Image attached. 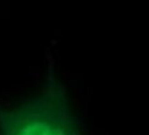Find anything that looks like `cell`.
<instances>
[{
  "instance_id": "obj_1",
  "label": "cell",
  "mask_w": 149,
  "mask_h": 135,
  "mask_svg": "<svg viewBox=\"0 0 149 135\" xmlns=\"http://www.w3.org/2000/svg\"><path fill=\"white\" fill-rule=\"evenodd\" d=\"M9 130V135H73L62 116L42 111L17 115Z\"/></svg>"
}]
</instances>
